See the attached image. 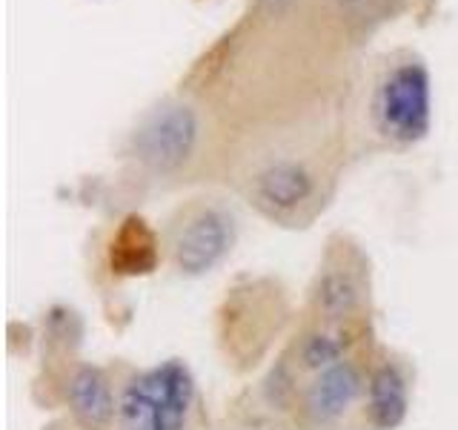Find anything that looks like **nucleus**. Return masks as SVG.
Here are the masks:
<instances>
[{
    "instance_id": "obj_1",
    "label": "nucleus",
    "mask_w": 458,
    "mask_h": 430,
    "mask_svg": "<svg viewBox=\"0 0 458 430\" xmlns=\"http://www.w3.org/2000/svg\"><path fill=\"white\" fill-rule=\"evenodd\" d=\"M114 373L109 430H207V401L192 370L178 358Z\"/></svg>"
},
{
    "instance_id": "obj_2",
    "label": "nucleus",
    "mask_w": 458,
    "mask_h": 430,
    "mask_svg": "<svg viewBox=\"0 0 458 430\" xmlns=\"http://www.w3.org/2000/svg\"><path fill=\"white\" fill-rule=\"evenodd\" d=\"M235 215L215 198H192L172 212L161 247L166 262L183 276H204L235 247Z\"/></svg>"
},
{
    "instance_id": "obj_3",
    "label": "nucleus",
    "mask_w": 458,
    "mask_h": 430,
    "mask_svg": "<svg viewBox=\"0 0 458 430\" xmlns=\"http://www.w3.org/2000/svg\"><path fill=\"white\" fill-rule=\"evenodd\" d=\"M372 124H376V133L395 147H407L427 135L429 78L415 55L386 64L381 72L376 95H372Z\"/></svg>"
},
{
    "instance_id": "obj_4",
    "label": "nucleus",
    "mask_w": 458,
    "mask_h": 430,
    "mask_svg": "<svg viewBox=\"0 0 458 430\" xmlns=\"http://www.w3.org/2000/svg\"><path fill=\"white\" fill-rule=\"evenodd\" d=\"M307 315L335 324H369V264L355 244H329L315 272Z\"/></svg>"
},
{
    "instance_id": "obj_5",
    "label": "nucleus",
    "mask_w": 458,
    "mask_h": 430,
    "mask_svg": "<svg viewBox=\"0 0 458 430\" xmlns=\"http://www.w3.org/2000/svg\"><path fill=\"white\" fill-rule=\"evenodd\" d=\"M410 408V370L401 358L376 350L367 379L364 425L376 430H393L404 422Z\"/></svg>"
},
{
    "instance_id": "obj_6",
    "label": "nucleus",
    "mask_w": 458,
    "mask_h": 430,
    "mask_svg": "<svg viewBox=\"0 0 458 430\" xmlns=\"http://www.w3.org/2000/svg\"><path fill=\"white\" fill-rule=\"evenodd\" d=\"M66 401L81 430H109L114 410V373L78 365L66 379Z\"/></svg>"
},
{
    "instance_id": "obj_7",
    "label": "nucleus",
    "mask_w": 458,
    "mask_h": 430,
    "mask_svg": "<svg viewBox=\"0 0 458 430\" xmlns=\"http://www.w3.org/2000/svg\"><path fill=\"white\" fill-rule=\"evenodd\" d=\"M195 126L186 112H166L161 115L147 133H143V161L157 169H169L181 164L192 147Z\"/></svg>"
}]
</instances>
